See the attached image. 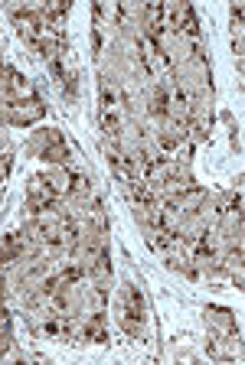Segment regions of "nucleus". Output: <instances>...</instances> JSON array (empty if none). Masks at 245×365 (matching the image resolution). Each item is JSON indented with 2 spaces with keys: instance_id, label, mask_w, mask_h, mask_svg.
I'll return each instance as SVG.
<instances>
[{
  "instance_id": "obj_2",
  "label": "nucleus",
  "mask_w": 245,
  "mask_h": 365,
  "mask_svg": "<svg viewBox=\"0 0 245 365\" xmlns=\"http://www.w3.org/2000/svg\"><path fill=\"white\" fill-rule=\"evenodd\" d=\"M206 327H209V333L219 336V339H239L236 313L226 310V307H206Z\"/></svg>"
},
{
  "instance_id": "obj_1",
  "label": "nucleus",
  "mask_w": 245,
  "mask_h": 365,
  "mask_svg": "<svg viewBox=\"0 0 245 365\" xmlns=\"http://www.w3.org/2000/svg\"><path fill=\"white\" fill-rule=\"evenodd\" d=\"M118 319H121V329L134 339L144 336V319H147V307L144 297H141V287L134 281L121 284V294H118Z\"/></svg>"
}]
</instances>
